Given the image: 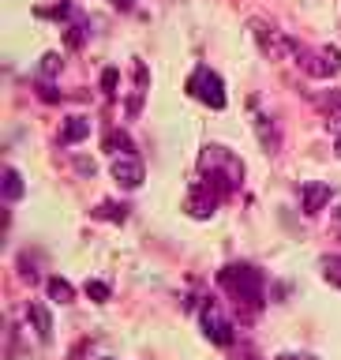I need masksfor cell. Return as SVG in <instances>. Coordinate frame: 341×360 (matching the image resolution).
<instances>
[{
  "label": "cell",
  "instance_id": "obj_1",
  "mask_svg": "<svg viewBox=\"0 0 341 360\" xmlns=\"http://www.w3.org/2000/svg\"><path fill=\"white\" fill-rule=\"evenodd\" d=\"M218 285L233 297L236 308H247V311L263 308L266 281H263V270H255L252 263H229V266H221L218 270Z\"/></svg>",
  "mask_w": 341,
  "mask_h": 360
},
{
  "label": "cell",
  "instance_id": "obj_2",
  "mask_svg": "<svg viewBox=\"0 0 341 360\" xmlns=\"http://www.w3.org/2000/svg\"><path fill=\"white\" fill-rule=\"evenodd\" d=\"M188 94L199 98L202 105H210V109H225V83H221V75L207 64L195 68V75L188 79Z\"/></svg>",
  "mask_w": 341,
  "mask_h": 360
},
{
  "label": "cell",
  "instance_id": "obj_3",
  "mask_svg": "<svg viewBox=\"0 0 341 360\" xmlns=\"http://www.w3.org/2000/svg\"><path fill=\"white\" fill-rule=\"evenodd\" d=\"M199 323H202V334L210 338L214 345H233V319L225 315V308L218 300H202V308H199Z\"/></svg>",
  "mask_w": 341,
  "mask_h": 360
},
{
  "label": "cell",
  "instance_id": "obj_4",
  "mask_svg": "<svg viewBox=\"0 0 341 360\" xmlns=\"http://www.w3.org/2000/svg\"><path fill=\"white\" fill-rule=\"evenodd\" d=\"M300 64L311 79H334L341 72V49L337 45H319L311 53H300Z\"/></svg>",
  "mask_w": 341,
  "mask_h": 360
},
{
  "label": "cell",
  "instance_id": "obj_5",
  "mask_svg": "<svg viewBox=\"0 0 341 360\" xmlns=\"http://www.w3.org/2000/svg\"><path fill=\"white\" fill-rule=\"evenodd\" d=\"M252 34H255V41H259V49H263L266 56H285V53H300L297 45H292L281 30H274V27H266V22H259V19H252Z\"/></svg>",
  "mask_w": 341,
  "mask_h": 360
},
{
  "label": "cell",
  "instance_id": "obj_6",
  "mask_svg": "<svg viewBox=\"0 0 341 360\" xmlns=\"http://www.w3.org/2000/svg\"><path fill=\"white\" fill-rule=\"evenodd\" d=\"M221 199L225 195L210 184V180H199V184L188 191V214H191V218H210L214 207H218Z\"/></svg>",
  "mask_w": 341,
  "mask_h": 360
},
{
  "label": "cell",
  "instance_id": "obj_7",
  "mask_svg": "<svg viewBox=\"0 0 341 360\" xmlns=\"http://www.w3.org/2000/svg\"><path fill=\"white\" fill-rule=\"evenodd\" d=\"M109 173H112V180H117L120 188H128V191H135V188L143 184V162H139V158H131V154L112 158Z\"/></svg>",
  "mask_w": 341,
  "mask_h": 360
},
{
  "label": "cell",
  "instance_id": "obj_8",
  "mask_svg": "<svg viewBox=\"0 0 341 360\" xmlns=\"http://www.w3.org/2000/svg\"><path fill=\"white\" fill-rule=\"evenodd\" d=\"M300 195H304V214H319L326 202H330L334 188H330V184H319V180H311V184L300 188Z\"/></svg>",
  "mask_w": 341,
  "mask_h": 360
},
{
  "label": "cell",
  "instance_id": "obj_9",
  "mask_svg": "<svg viewBox=\"0 0 341 360\" xmlns=\"http://www.w3.org/2000/svg\"><path fill=\"white\" fill-rule=\"evenodd\" d=\"M27 319L34 323V334H38L41 342H49V334H53V315H49V308H45L41 300H30V308H27Z\"/></svg>",
  "mask_w": 341,
  "mask_h": 360
},
{
  "label": "cell",
  "instance_id": "obj_10",
  "mask_svg": "<svg viewBox=\"0 0 341 360\" xmlns=\"http://www.w3.org/2000/svg\"><path fill=\"white\" fill-rule=\"evenodd\" d=\"M319 109H323V117H326V128H330V135L337 139V135H341V90H334L330 98H323Z\"/></svg>",
  "mask_w": 341,
  "mask_h": 360
},
{
  "label": "cell",
  "instance_id": "obj_11",
  "mask_svg": "<svg viewBox=\"0 0 341 360\" xmlns=\"http://www.w3.org/2000/svg\"><path fill=\"white\" fill-rule=\"evenodd\" d=\"M86 135H90V120H86V117H67V124L60 128V143L72 146V143H79V139H86Z\"/></svg>",
  "mask_w": 341,
  "mask_h": 360
},
{
  "label": "cell",
  "instance_id": "obj_12",
  "mask_svg": "<svg viewBox=\"0 0 341 360\" xmlns=\"http://www.w3.org/2000/svg\"><path fill=\"white\" fill-rule=\"evenodd\" d=\"M255 131H259V139H263V146H266L270 154L281 146V135H278L274 124H270V117H255Z\"/></svg>",
  "mask_w": 341,
  "mask_h": 360
},
{
  "label": "cell",
  "instance_id": "obj_13",
  "mask_svg": "<svg viewBox=\"0 0 341 360\" xmlns=\"http://www.w3.org/2000/svg\"><path fill=\"white\" fill-rule=\"evenodd\" d=\"M45 289H49V297L60 300V304H72V300H75V289L67 285L64 278H49V281H45Z\"/></svg>",
  "mask_w": 341,
  "mask_h": 360
},
{
  "label": "cell",
  "instance_id": "obj_14",
  "mask_svg": "<svg viewBox=\"0 0 341 360\" xmlns=\"http://www.w3.org/2000/svg\"><path fill=\"white\" fill-rule=\"evenodd\" d=\"M22 195V176L15 173V169H4V199L15 202Z\"/></svg>",
  "mask_w": 341,
  "mask_h": 360
},
{
  "label": "cell",
  "instance_id": "obj_15",
  "mask_svg": "<svg viewBox=\"0 0 341 360\" xmlns=\"http://www.w3.org/2000/svg\"><path fill=\"white\" fill-rule=\"evenodd\" d=\"M323 278L330 281V285H337V289H341V255L323 259Z\"/></svg>",
  "mask_w": 341,
  "mask_h": 360
},
{
  "label": "cell",
  "instance_id": "obj_16",
  "mask_svg": "<svg viewBox=\"0 0 341 360\" xmlns=\"http://www.w3.org/2000/svg\"><path fill=\"white\" fill-rule=\"evenodd\" d=\"M94 218H109V221H124L128 218V207H117V202H101L94 210Z\"/></svg>",
  "mask_w": 341,
  "mask_h": 360
},
{
  "label": "cell",
  "instance_id": "obj_17",
  "mask_svg": "<svg viewBox=\"0 0 341 360\" xmlns=\"http://www.w3.org/2000/svg\"><path fill=\"white\" fill-rule=\"evenodd\" d=\"M60 64H64V60H60V53H45V56H41V75H45V79H53L56 72H60Z\"/></svg>",
  "mask_w": 341,
  "mask_h": 360
},
{
  "label": "cell",
  "instance_id": "obj_18",
  "mask_svg": "<svg viewBox=\"0 0 341 360\" xmlns=\"http://www.w3.org/2000/svg\"><path fill=\"white\" fill-rule=\"evenodd\" d=\"M86 297H94L98 304H105L112 297V289L105 285V281H86Z\"/></svg>",
  "mask_w": 341,
  "mask_h": 360
},
{
  "label": "cell",
  "instance_id": "obj_19",
  "mask_svg": "<svg viewBox=\"0 0 341 360\" xmlns=\"http://www.w3.org/2000/svg\"><path fill=\"white\" fill-rule=\"evenodd\" d=\"M101 86H105L109 94H117V68H109V72L101 75Z\"/></svg>",
  "mask_w": 341,
  "mask_h": 360
},
{
  "label": "cell",
  "instance_id": "obj_20",
  "mask_svg": "<svg viewBox=\"0 0 341 360\" xmlns=\"http://www.w3.org/2000/svg\"><path fill=\"white\" fill-rule=\"evenodd\" d=\"M109 4H112V8H124V11H128V8L135 4V0H109Z\"/></svg>",
  "mask_w": 341,
  "mask_h": 360
},
{
  "label": "cell",
  "instance_id": "obj_21",
  "mask_svg": "<svg viewBox=\"0 0 341 360\" xmlns=\"http://www.w3.org/2000/svg\"><path fill=\"white\" fill-rule=\"evenodd\" d=\"M334 229H337V233H341V207H337V210H334Z\"/></svg>",
  "mask_w": 341,
  "mask_h": 360
},
{
  "label": "cell",
  "instance_id": "obj_22",
  "mask_svg": "<svg viewBox=\"0 0 341 360\" xmlns=\"http://www.w3.org/2000/svg\"><path fill=\"white\" fill-rule=\"evenodd\" d=\"M337 158H341V135H337Z\"/></svg>",
  "mask_w": 341,
  "mask_h": 360
}]
</instances>
